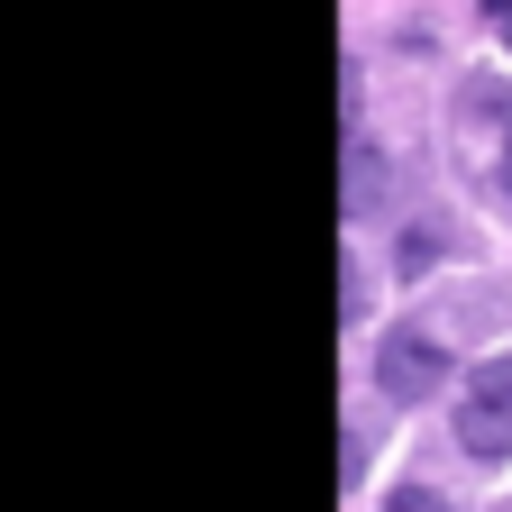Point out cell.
I'll return each mask as SVG.
<instances>
[{
  "instance_id": "277c9868",
  "label": "cell",
  "mask_w": 512,
  "mask_h": 512,
  "mask_svg": "<svg viewBox=\"0 0 512 512\" xmlns=\"http://www.w3.org/2000/svg\"><path fill=\"white\" fill-rule=\"evenodd\" d=\"M384 512H448V503H439L430 485H394V503H384Z\"/></svg>"
},
{
  "instance_id": "6da1fadb",
  "label": "cell",
  "mask_w": 512,
  "mask_h": 512,
  "mask_svg": "<svg viewBox=\"0 0 512 512\" xmlns=\"http://www.w3.org/2000/svg\"><path fill=\"white\" fill-rule=\"evenodd\" d=\"M448 384V339L439 330H384L375 339V394L384 403H430Z\"/></svg>"
},
{
  "instance_id": "3957f363",
  "label": "cell",
  "mask_w": 512,
  "mask_h": 512,
  "mask_svg": "<svg viewBox=\"0 0 512 512\" xmlns=\"http://www.w3.org/2000/svg\"><path fill=\"white\" fill-rule=\"evenodd\" d=\"M366 192H375V156H366V147H357V138H348V211H357V202H366Z\"/></svg>"
},
{
  "instance_id": "5b68a950",
  "label": "cell",
  "mask_w": 512,
  "mask_h": 512,
  "mask_svg": "<svg viewBox=\"0 0 512 512\" xmlns=\"http://www.w3.org/2000/svg\"><path fill=\"white\" fill-rule=\"evenodd\" d=\"M503 192H512V119H503Z\"/></svg>"
},
{
  "instance_id": "7a4b0ae2",
  "label": "cell",
  "mask_w": 512,
  "mask_h": 512,
  "mask_svg": "<svg viewBox=\"0 0 512 512\" xmlns=\"http://www.w3.org/2000/svg\"><path fill=\"white\" fill-rule=\"evenodd\" d=\"M458 439L467 458H512V357H485L458 384Z\"/></svg>"
},
{
  "instance_id": "8992f818",
  "label": "cell",
  "mask_w": 512,
  "mask_h": 512,
  "mask_svg": "<svg viewBox=\"0 0 512 512\" xmlns=\"http://www.w3.org/2000/svg\"><path fill=\"white\" fill-rule=\"evenodd\" d=\"M494 28H503V46H512V10H494Z\"/></svg>"
}]
</instances>
